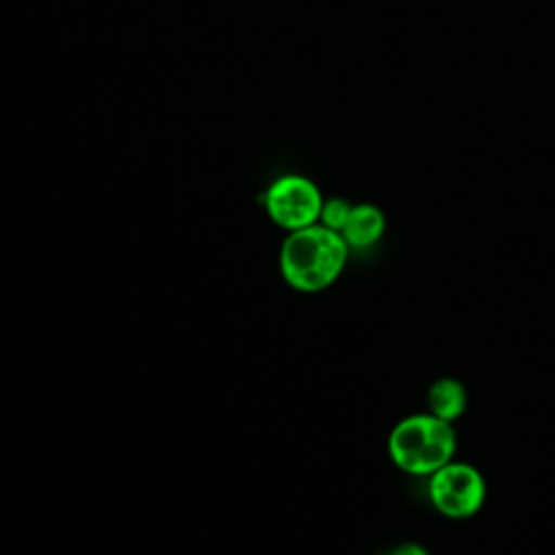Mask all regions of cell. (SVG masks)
Returning a JSON list of instances; mask_svg holds the SVG:
<instances>
[{"label": "cell", "instance_id": "3", "mask_svg": "<svg viewBox=\"0 0 555 555\" xmlns=\"http://www.w3.org/2000/svg\"><path fill=\"white\" fill-rule=\"evenodd\" d=\"M483 475L468 462L451 460L427 477V496L438 514L451 520L475 516L486 503Z\"/></svg>", "mask_w": 555, "mask_h": 555}, {"label": "cell", "instance_id": "6", "mask_svg": "<svg viewBox=\"0 0 555 555\" xmlns=\"http://www.w3.org/2000/svg\"><path fill=\"white\" fill-rule=\"evenodd\" d=\"M468 408V390L455 377H438L427 390V412L455 423Z\"/></svg>", "mask_w": 555, "mask_h": 555}, {"label": "cell", "instance_id": "4", "mask_svg": "<svg viewBox=\"0 0 555 555\" xmlns=\"http://www.w3.org/2000/svg\"><path fill=\"white\" fill-rule=\"evenodd\" d=\"M323 197L319 186L304 176L278 178L264 195L269 217L284 230H301L319 223Z\"/></svg>", "mask_w": 555, "mask_h": 555}, {"label": "cell", "instance_id": "1", "mask_svg": "<svg viewBox=\"0 0 555 555\" xmlns=\"http://www.w3.org/2000/svg\"><path fill=\"white\" fill-rule=\"evenodd\" d=\"M349 245L321 223L293 230L280 247V273L299 293H319L332 286L343 273Z\"/></svg>", "mask_w": 555, "mask_h": 555}, {"label": "cell", "instance_id": "5", "mask_svg": "<svg viewBox=\"0 0 555 555\" xmlns=\"http://www.w3.org/2000/svg\"><path fill=\"white\" fill-rule=\"evenodd\" d=\"M386 232V217L375 204H356L349 212L340 236L349 247L366 249L375 245Z\"/></svg>", "mask_w": 555, "mask_h": 555}, {"label": "cell", "instance_id": "2", "mask_svg": "<svg viewBox=\"0 0 555 555\" xmlns=\"http://www.w3.org/2000/svg\"><path fill=\"white\" fill-rule=\"evenodd\" d=\"M457 434L431 412H418L401 418L388 434L390 462L416 477H429L451 460H455Z\"/></svg>", "mask_w": 555, "mask_h": 555}, {"label": "cell", "instance_id": "8", "mask_svg": "<svg viewBox=\"0 0 555 555\" xmlns=\"http://www.w3.org/2000/svg\"><path fill=\"white\" fill-rule=\"evenodd\" d=\"M386 555H431V553L418 542H403V544H397L395 548H390Z\"/></svg>", "mask_w": 555, "mask_h": 555}, {"label": "cell", "instance_id": "7", "mask_svg": "<svg viewBox=\"0 0 555 555\" xmlns=\"http://www.w3.org/2000/svg\"><path fill=\"white\" fill-rule=\"evenodd\" d=\"M351 204L343 197H332V199H323V206H321V217H319V223L334 230V232H340L349 219V212H351Z\"/></svg>", "mask_w": 555, "mask_h": 555}]
</instances>
